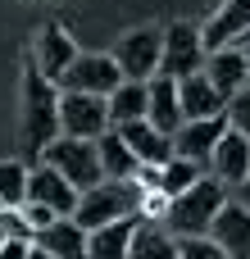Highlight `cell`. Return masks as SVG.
<instances>
[{"instance_id":"19","label":"cell","mask_w":250,"mask_h":259,"mask_svg":"<svg viewBox=\"0 0 250 259\" xmlns=\"http://www.w3.org/2000/svg\"><path fill=\"white\" fill-rule=\"evenodd\" d=\"M178 105H182V118H210V114H223V96H219V87L205 77V68L178 77Z\"/></svg>"},{"instance_id":"30","label":"cell","mask_w":250,"mask_h":259,"mask_svg":"<svg viewBox=\"0 0 250 259\" xmlns=\"http://www.w3.org/2000/svg\"><path fill=\"white\" fill-rule=\"evenodd\" d=\"M27 259H55V255H50V250H41V246H32V250H27Z\"/></svg>"},{"instance_id":"22","label":"cell","mask_w":250,"mask_h":259,"mask_svg":"<svg viewBox=\"0 0 250 259\" xmlns=\"http://www.w3.org/2000/svg\"><path fill=\"white\" fill-rule=\"evenodd\" d=\"M96 150H100V173H105V178H137V173H141V164H137V155L128 150V141L118 137V127L100 132V137H96Z\"/></svg>"},{"instance_id":"23","label":"cell","mask_w":250,"mask_h":259,"mask_svg":"<svg viewBox=\"0 0 250 259\" xmlns=\"http://www.w3.org/2000/svg\"><path fill=\"white\" fill-rule=\"evenodd\" d=\"M146 82H137V77H123L109 96H105V105H109V123L118 127V123H132V118H146Z\"/></svg>"},{"instance_id":"28","label":"cell","mask_w":250,"mask_h":259,"mask_svg":"<svg viewBox=\"0 0 250 259\" xmlns=\"http://www.w3.org/2000/svg\"><path fill=\"white\" fill-rule=\"evenodd\" d=\"M228 196H232V200H241V205L250 209V173L241 178V182H237V187H232V191H228Z\"/></svg>"},{"instance_id":"13","label":"cell","mask_w":250,"mask_h":259,"mask_svg":"<svg viewBox=\"0 0 250 259\" xmlns=\"http://www.w3.org/2000/svg\"><path fill=\"white\" fill-rule=\"evenodd\" d=\"M32 246L50 250L55 259H87V228L73 214H59V219H50L32 232Z\"/></svg>"},{"instance_id":"15","label":"cell","mask_w":250,"mask_h":259,"mask_svg":"<svg viewBox=\"0 0 250 259\" xmlns=\"http://www.w3.org/2000/svg\"><path fill=\"white\" fill-rule=\"evenodd\" d=\"M205 77L219 87V96H223V105H228V96H237V91L246 87V55H241V46H237V41L214 46V50L205 55Z\"/></svg>"},{"instance_id":"27","label":"cell","mask_w":250,"mask_h":259,"mask_svg":"<svg viewBox=\"0 0 250 259\" xmlns=\"http://www.w3.org/2000/svg\"><path fill=\"white\" fill-rule=\"evenodd\" d=\"M0 228H5V237H23V241H32V223L23 219V209H0Z\"/></svg>"},{"instance_id":"8","label":"cell","mask_w":250,"mask_h":259,"mask_svg":"<svg viewBox=\"0 0 250 259\" xmlns=\"http://www.w3.org/2000/svg\"><path fill=\"white\" fill-rule=\"evenodd\" d=\"M123 82V73H118V64H114V55H82L77 50V59L59 73V91H91V96H109L114 87Z\"/></svg>"},{"instance_id":"7","label":"cell","mask_w":250,"mask_h":259,"mask_svg":"<svg viewBox=\"0 0 250 259\" xmlns=\"http://www.w3.org/2000/svg\"><path fill=\"white\" fill-rule=\"evenodd\" d=\"M109 105L105 96H91V91H59V132L64 137H87L96 141L100 132H109Z\"/></svg>"},{"instance_id":"16","label":"cell","mask_w":250,"mask_h":259,"mask_svg":"<svg viewBox=\"0 0 250 259\" xmlns=\"http://www.w3.org/2000/svg\"><path fill=\"white\" fill-rule=\"evenodd\" d=\"M77 59V46H73V36L64 32V27H41V36H36V46H32V64L41 68V77H50V82H59V73L68 68Z\"/></svg>"},{"instance_id":"5","label":"cell","mask_w":250,"mask_h":259,"mask_svg":"<svg viewBox=\"0 0 250 259\" xmlns=\"http://www.w3.org/2000/svg\"><path fill=\"white\" fill-rule=\"evenodd\" d=\"M205 36L191 18H178L164 27V50H159V73L164 77H187V73H200L205 68Z\"/></svg>"},{"instance_id":"11","label":"cell","mask_w":250,"mask_h":259,"mask_svg":"<svg viewBox=\"0 0 250 259\" xmlns=\"http://www.w3.org/2000/svg\"><path fill=\"white\" fill-rule=\"evenodd\" d=\"M228 132V118L223 114H210V118H182V127L173 132V155H187L196 164H210V150L219 146V137ZM210 173V168H205Z\"/></svg>"},{"instance_id":"9","label":"cell","mask_w":250,"mask_h":259,"mask_svg":"<svg viewBox=\"0 0 250 259\" xmlns=\"http://www.w3.org/2000/svg\"><path fill=\"white\" fill-rule=\"evenodd\" d=\"M77 187L55 168V164H46V159H36L32 168H27V200H36V205H46V209H55V214H73L77 209Z\"/></svg>"},{"instance_id":"21","label":"cell","mask_w":250,"mask_h":259,"mask_svg":"<svg viewBox=\"0 0 250 259\" xmlns=\"http://www.w3.org/2000/svg\"><path fill=\"white\" fill-rule=\"evenodd\" d=\"M128 259H178V237L159 219L141 214V223L132 232V246H128Z\"/></svg>"},{"instance_id":"24","label":"cell","mask_w":250,"mask_h":259,"mask_svg":"<svg viewBox=\"0 0 250 259\" xmlns=\"http://www.w3.org/2000/svg\"><path fill=\"white\" fill-rule=\"evenodd\" d=\"M27 200V164L23 159H0V205L18 209Z\"/></svg>"},{"instance_id":"3","label":"cell","mask_w":250,"mask_h":259,"mask_svg":"<svg viewBox=\"0 0 250 259\" xmlns=\"http://www.w3.org/2000/svg\"><path fill=\"white\" fill-rule=\"evenodd\" d=\"M141 205H146V182H141V178H100L96 187H87V191L77 196L73 219L91 232V228H100V223L141 214Z\"/></svg>"},{"instance_id":"12","label":"cell","mask_w":250,"mask_h":259,"mask_svg":"<svg viewBox=\"0 0 250 259\" xmlns=\"http://www.w3.org/2000/svg\"><path fill=\"white\" fill-rule=\"evenodd\" d=\"M210 241H219L232 259H250V209L241 200L228 196V200L219 205V214H214V223H210Z\"/></svg>"},{"instance_id":"25","label":"cell","mask_w":250,"mask_h":259,"mask_svg":"<svg viewBox=\"0 0 250 259\" xmlns=\"http://www.w3.org/2000/svg\"><path fill=\"white\" fill-rule=\"evenodd\" d=\"M178 259H232L210 237H178Z\"/></svg>"},{"instance_id":"29","label":"cell","mask_w":250,"mask_h":259,"mask_svg":"<svg viewBox=\"0 0 250 259\" xmlns=\"http://www.w3.org/2000/svg\"><path fill=\"white\" fill-rule=\"evenodd\" d=\"M237 46H241V55H246V87H250V27L237 36Z\"/></svg>"},{"instance_id":"20","label":"cell","mask_w":250,"mask_h":259,"mask_svg":"<svg viewBox=\"0 0 250 259\" xmlns=\"http://www.w3.org/2000/svg\"><path fill=\"white\" fill-rule=\"evenodd\" d=\"M246 27H250V0H223V5H219V14H214V18L200 27V36H205V50L237 41Z\"/></svg>"},{"instance_id":"32","label":"cell","mask_w":250,"mask_h":259,"mask_svg":"<svg viewBox=\"0 0 250 259\" xmlns=\"http://www.w3.org/2000/svg\"><path fill=\"white\" fill-rule=\"evenodd\" d=\"M0 209H5V205H0Z\"/></svg>"},{"instance_id":"26","label":"cell","mask_w":250,"mask_h":259,"mask_svg":"<svg viewBox=\"0 0 250 259\" xmlns=\"http://www.w3.org/2000/svg\"><path fill=\"white\" fill-rule=\"evenodd\" d=\"M223 118H228V127H237V132H246V137H250V87H241L237 96H228Z\"/></svg>"},{"instance_id":"4","label":"cell","mask_w":250,"mask_h":259,"mask_svg":"<svg viewBox=\"0 0 250 259\" xmlns=\"http://www.w3.org/2000/svg\"><path fill=\"white\" fill-rule=\"evenodd\" d=\"M41 159L46 164H55L77 191H87V187H96L105 173H100V150H96V141H87V137H55L46 150H41Z\"/></svg>"},{"instance_id":"6","label":"cell","mask_w":250,"mask_h":259,"mask_svg":"<svg viewBox=\"0 0 250 259\" xmlns=\"http://www.w3.org/2000/svg\"><path fill=\"white\" fill-rule=\"evenodd\" d=\"M159 50H164V27H132L118 36L114 46V64L123 77H137V82H150L159 73Z\"/></svg>"},{"instance_id":"10","label":"cell","mask_w":250,"mask_h":259,"mask_svg":"<svg viewBox=\"0 0 250 259\" xmlns=\"http://www.w3.org/2000/svg\"><path fill=\"white\" fill-rule=\"evenodd\" d=\"M205 168H210V178H219V182L232 191V187L250 173V137L237 132V127H228V132L219 137V146L210 150V164H205Z\"/></svg>"},{"instance_id":"1","label":"cell","mask_w":250,"mask_h":259,"mask_svg":"<svg viewBox=\"0 0 250 259\" xmlns=\"http://www.w3.org/2000/svg\"><path fill=\"white\" fill-rule=\"evenodd\" d=\"M55 137H59V87L41 77V68L27 55L23 59V155L36 164Z\"/></svg>"},{"instance_id":"18","label":"cell","mask_w":250,"mask_h":259,"mask_svg":"<svg viewBox=\"0 0 250 259\" xmlns=\"http://www.w3.org/2000/svg\"><path fill=\"white\" fill-rule=\"evenodd\" d=\"M137 223H141V214H128V219H114V223L91 228L87 232V259H128Z\"/></svg>"},{"instance_id":"2","label":"cell","mask_w":250,"mask_h":259,"mask_svg":"<svg viewBox=\"0 0 250 259\" xmlns=\"http://www.w3.org/2000/svg\"><path fill=\"white\" fill-rule=\"evenodd\" d=\"M223 200H228V187L205 173V178H196L187 191L169 196L159 223H164L173 237H210V223H214V214H219Z\"/></svg>"},{"instance_id":"17","label":"cell","mask_w":250,"mask_h":259,"mask_svg":"<svg viewBox=\"0 0 250 259\" xmlns=\"http://www.w3.org/2000/svg\"><path fill=\"white\" fill-rule=\"evenodd\" d=\"M146 118L159 127V132H178L182 127V105H178V77H164V73H155L150 82H146Z\"/></svg>"},{"instance_id":"14","label":"cell","mask_w":250,"mask_h":259,"mask_svg":"<svg viewBox=\"0 0 250 259\" xmlns=\"http://www.w3.org/2000/svg\"><path fill=\"white\" fill-rule=\"evenodd\" d=\"M118 137L128 141V150L137 155L141 168H159L169 155H173V137L159 132L150 118H132V123H118Z\"/></svg>"},{"instance_id":"31","label":"cell","mask_w":250,"mask_h":259,"mask_svg":"<svg viewBox=\"0 0 250 259\" xmlns=\"http://www.w3.org/2000/svg\"><path fill=\"white\" fill-rule=\"evenodd\" d=\"M0 246H5V228H0Z\"/></svg>"}]
</instances>
